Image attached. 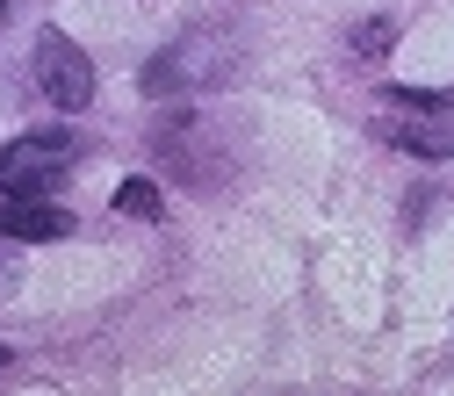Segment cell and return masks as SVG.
<instances>
[{"instance_id": "obj_1", "label": "cell", "mask_w": 454, "mask_h": 396, "mask_svg": "<svg viewBox=\"0 0 454 396\" xmlns=\"http://www.w3.org/2000/svg\"><path fill=\"white\" fill-rule=\"evenodd\" d=\"M375 130L389 137V144H404V151H426V159H447L454 151V101L447 94H419V87H404V94H382L375 101Z\"/></svg>"}, {"instance_id": "obj_2", "label": "cell", "mask_w": 454, "mask_h": 396, "mask_svg": "<svg viewBox=\"0 0 454 396\" xmlns=\"http://www.w3.org/2000/svg\"><path fill=\"white\" fill-rule=\"evenodd\" d=\"M59 166H73V137L66 130H29L0 151V195H43L59 181Z\"/></svg>"}, {"instance_id": "obj_3", "label": "cell", "mask_w": 454, "mask_h": 396, "mask_svg": "<svg viewBox=\"0 0 454 396\" xmlns=\"http://www.w3.org/2000/svg\"><path fill=\"white\" fill-rule=\"evenodd\" d=\"M36 87L59 101V108H87L94 101V66H87V50L59 29H43L36 36Z\"/></svg>"}, {"instance_id": "obj_4", "label": "cell", "mask_w": 454, "mask_h": 396, "mask_svg": "<svg viewBox=\"0 0 454 396\" xmlns=\"http://www.w3.org/2000/svg\"><path fill=\"white\" fill-rule=\"evenodd\" d=\"M0 238H22V245L73 238V209H59V202H36V195H0Z\"/></svg>"}, {"instance_id": "obj_5", "label": "cell", "mask_w": 454, "mask_h": 396, "mask_svg": "<svg viewBox=\"0 0 454 396\" xmlns=\"http://www.w3.org/2000/svg\"><path fill=\"white\" fill-rule=\"evenodd\" d=\"M116 202H123L130 216H145V223L159 216V188H152V181H123V195H116Z\"/></svg>"}, {"instance_id": "obj_6", "label": "cell", "mask_w": 454, "mask_h": 396, "mask_svg": "<svg viewBox=\"0 0 454 396\" xmlns=\"http://www.w3.org/2000/svg\"><path fill=\"white\" fill-rule=\"evenodd\" d=\"M0 22H8V0H0Z\"/></svg>"}, {"instance_id": "obj_7", "label": "cell", "mask_w": 454, "mask_h": 396, "mask_svg": "<svg viewBox=\"0 0 454 396\" xmlns=\"http://www.w3.org/2000/svg\"><path fill=\"white\" fill-rule=\"evenodd\" d=\"M0 368H8V346H0Z\"/></svg>"}]
</instances>
